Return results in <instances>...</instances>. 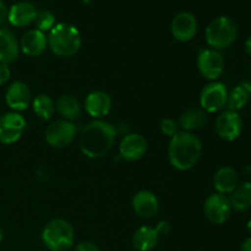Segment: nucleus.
Returning a JSON list of instances; mask_svg holds the SVG:
<instances>
[{
	"mask_svg": "<svg viewBox=\"0 0 251 251\" xmlns=\"http://www.w3.org/2000/svg\"><path fill=\"white\" fill-rule=\"evenodd\" d=\"M115 139L117 129L114 125L103 119H95L82 129L78 145L83 156L96 159L110 151Z\"/></svg>",
	"mask_w": 251,
	"mask_h": 251,
	"instance_id": "obj_1",
	"label": "nucleus"
},
{
	"mask_svg": "<svg viewBox=\"0 0 251 251\" xmlns=\"http://www.w3.org/2000/svg\"><path fill=\"white\" fill-rule=\"evenodd\" d=\"M202 142L193 132L178 131L171 137L168 146V159L174 169L190 171L202 156Z\"/></svg>",
	"mask_w": 251,
	"mask_h": 251,
	"instance_id": "obj_2",
	"label": "nucleus"
},
{
	"mask_svg": "<svg viewBox=\"0 0 251 251\" xmlns=\"http://www.w3.org/2000/svg\"><path fill=\"white\" fill-rule=\"evenodd\" d=\"M47 38L49 49L60 58H71L82 46V38L77 27L66 22L56 24Z\"/></svg>",
	"mask_w": 251,
	"mask_h": 251,
	"instance_id": "obj_3",
	"label": "nucleus"
},
{
	"mask_svg": "<svg viewBox=\"0 0 251 251\" xmlns=\"http://www.w3.org/2000/svg\"><path fill=\"white\" fill-rule=\"evenodd\" d=\"M42 242L49 251H68L75 243V230L66 220L54 218L44 226Z\"/></svg>",
	"mask_w": 251,
	"mask_h": 251,
	"instance_id": "obj_4",
	"label": "nucleus"
},
{
	"mask_svg": "<svg viewBox=\"0 0 251 251\" xmlns=\"http://www.w3.org/2000/svg\"><path fill=\"white\" fill-rule=\"evenodd\" d=\"M238 37V25L228 16H218L206 26V43L211 49L222 50L235 42Z\"/></svg>",
	"mask_w": 251,
	"mask_h": 251,
	"instance_id": "obj_5",
	"label": "nucleus"
},
{
	"mask_svg": "<svg viewBox=\"0 0 251 251\" xmlns=\"http://www.w3.org/2000/svg\"><path fill=\"white\" fill-rule=\"evenodd\" d=\"M228 88L220 81H212L200 93V108L206 113L221 112L227 107Z\"/></svg>",
	"mask_w": 251,
	"mask_h": 251,
	"instance_id": "obj_6",
	"label": "nucleus"
},
{
	"mask_svg": "<svg viewBox=\"0 0 251 251\" xmlns=\"http://www.w3.org/2000/svg\"><path fill=\"white\" fill-rule=\"evenodd\" d=\"M27 123L24 115L7 112L0 115V144L12 145L19 141L26 131Z\"/></svg>",
	"mask_w": 251,
	"mask_h": 251,
	"instance_id": "obj_7",
	"label": "nucleus"
},
{
	"mask_svg": "<svg viewBox=\"0 0 251 251\" xmlns=\"http://www.w3.org/2000/svg\"><path fill=\"white\" fill-rule=\"evenodd\" d=\"M76 125L74 122L59 119L48 125L44 132L47 144L53 149H64L75 140Z\"/></svg>",
	"mask_w": 251,
	"mask_h": 251,
	"instance_id": "obj_8",
	"label": "nucleus"
},
{
	"mask_svg": "<svg viewBox=\"0 0 251 251\" xmlns=\"http://www.w3.org/2000/svg\"><path fill=\"white\" fill-rule=\"evenodd\" d=\"M232 211L229 198L223 194H211L203 202V213L213 225H225L230 218Z\"/></svg>",
	"mask_w": 251,
	"mask_h": 251,
	"instance_id": "obj_9",
	"label": "nucleus"
},
{
	"mask_svg": "<svg viewBox=\"0 0 251 251\" xmlns=\"http://www.w3.org/2000/svg\"><path fill=\"white\" fill-rule=\"evenodd\" d=\"M216 134L225 141H234L243 131V119L239 112L226 109L221 113L215 122Z\"/></svg>",
	"mask_w": 251,
	"mask_h": 251,
	"instance_id": "obj_10",
	"label": "nucleus"
},
{
	"mask_svg": "<svg viewBox=\"0 0 251 251\" xmlns=\"http://www.w3.org/2000/svg\"><path fill=\"white\" fill-rule=\"evenodd\" d=\"M225 58L215 49H202L198 55V69L210 81H217L225 71Z\"/></svg>",
	"mask_w": 251,
	"mask_h": 251,
	"instance_id": "obj_11",
	"label": "nucleus"
},
{
	"mask_svg": "<svg viewBox=\"0 0 251 251\" xmlns=\"http://www.w3.org/2000/svg\"><path fill=\"white\" fill-rule=\"evenodd\" d=\"M199 31V22L195 15L189 11H181L173 17L171 22V33L178 42H190Z\"/></svg>",
	"mask_w": 251,
	"mask_h": 251,
	"instance_id": "obj_12",
	"label": "nucleus"
},
{
	"mask_svg": "<svg viewBox=\"0 0 251 251\" xmlns=\"http://www.w3.org/2000/svg\"><path fill=\"white\" fill-rule=\"evenodd\" d=\"M149 144L145 136L137 132L125 135L119 144V154L127 162H136L146 154Z\"/></svg>",
	"mask_w": 251,
	"mask_h": 251,
	"instance_id": "obj_13",
	"label": "nucleus"
},
{
	"mask_svg": "<svg viewBox=\"0 0 251 251\" xmlns=\"http://www.w3.org/2000/svg\"><path fill=\"white\" fill-rule=\"evenodd\" d=\"M5 102L11 112L21 113L32 104V93L28 85L22 81H15L7 87Z\"/></svg>",
	"mask_w": 251,
	"mask_h": 251,
	"instance_id": "obj_14",
	"label": "nucleus"
},
{
	"mask_svg": "<svg viewBox=\"0 0 251 251\" xmlns=\"http://www.w3.org/2000/svg\"><path fill=\"white\" fill-rule=\"evenodd\" d=\"M131 206L139 217L150 220L153 218L159 211V201L156 194L150 190H140L132 198Z\"/></svg>",
	"mask_w": 251,
	"mask_h": 251,
	"instance_id": "obj_15",
	"label": "nucleus"
},
{
	"mask_svg": "<svg viewBox=\"0 0 251 251\" xmlns=\"http://www.w3.org/2000/svg\"><path fill=\"white\" fill-rule=\"evenodd\" d=\"M112 97L104 91H93L88 93L85 100V109L93 119H102L107 117L112 109Z\"/></svg>",
	"mask_w": 251,
	"mask_h": 251,
	"instance_id": "obj_16",
	"label": "nucleus"
},
{
	"mask_svg": "<svg viewBox=\"0 0 251 251\" xmlns=\"http://www.w3.org/2000/svg\"><path fill=\"white\" fill-rule=\"evenodd\" d=\"M20 49L27 56H39L46 51L48 47V38L47 34L38 31L37 28L28 29L22 34L20 39Z\"/></svg>",
	"mask_w": 251,
	"mask_h": 251,
	"instance_id": "obj_17",
	"label": "nucleus"
},
{
	"mask_svg": "<svg viewBox=\"0 0 251 251\" xmlns=\"http://www.w3.org/2000/svg\"><path fill=\"white\" fill-rule=\"evenodd\" d=\"M37 11L38 10L32 2L21 0V1L15 2L9 7L7 21L14 27H27L34 22Z\"/></svg>",
	"mask_w": 251,
	"mask_h": 251,
	"instance_id": "obj_18",
	"label": "nucleus"
},
{
	"mask_svg": "<svg viewBox=\"0 0 251 251\" xmlns=\"http://www.w3.org/2000/svg\"><path fill=\"white\" fill-rule=\"evenodd\" d=\"M238 185H239V176L237 171L232 167H221L213 176V186L218 194L230 195Z\"/></svg>",
	"mask_w": 251,
	"mask_h": 251,
	"instance_id": "obj_19",
	"label": "nucleus"
},
{
	"mask_svg": "<svg viewBox=\"0 0 251 251\" xmlns=\"http://www.w3.org/2000/svg\"><path fill=\"white\" fill-rule=\"evenodd\" d=\"M20 42L16 36L7 28H0V63L11 64L20 55Z\"/></svg>",
	"mask_w": 251,
	"mask_h": 251,
	"instance_id": "obj_20",
	"label": "nucleus"
},
{
	"mask_svg": "<svg viewBox=\"0 0 251 251\" xmlns=\"http://www.w3.org/2000/svg\"><path fill=\"white\" fill-rule=\"evenodd\" d=\"M206 123H207V113L200 107H191L181 113L178 125L183 129V131L193 132L201 129Z\"/></svg>",
	"mask_w": 251,
	"mask_h": 251,
	"instance_id": "obj_21",
	"label": "nucleus"
},
{
	"mask_svg": "<svg viewBox=\"0 0 251 251\" xmlns=\"http://www.w3.org/2000/svg\"><path fill=\"white\" fill-rule=\"evenodd\" d=\"M159 235L154 227L142 226L132 235V245L137 251H151L157 247Z\"/></svg>",
	"mask_w": 251,
	"mask_h": 251,
	"instance_id": "obj_22",
	"label": "nucleus"
},
{
	"mask_svg": "<svg viewBox=\"0 0 251 251\" xmlns=\"http://www.w3.org/2000/svg\"><path fill=\"white\" fill-rule=\"evenodd\" d=\"M55 109L63 117V119L69 122H74L81 114L80 102L73 95L60 96L55 103Z\"/></svg>",
	"mask_w": 251,
	"mask_h": 251,
	"instance_id": "obj_23",
	"label": "nucleus"
},
{
	"mask_svg": "<svg viewBox=\"0 0 251 251\" xmlns=\"http://www.w3.org/2000/svg\"><path fill=\"white\" fill-rule=\"evenodd\" d=\"M233 210L244 212L251 208V181H244L235 188L229 196Z\"/></svg>",
	"mask_w": 251,
	"mask_h": 251,
	"instance_id": "obj_24",
	"label": "nucleus"
},
{
	"mask_svg": "<svg viewBox=\"0 0 251 251\" xmlns=\"http://www.w3.org/2000/svg\"><path fill=\"white\" fill-rule=\"evenodd\" d=\"M251 97V86L250 83L242 82L240 85L235 86L230 92H228L227 107L228 109L239 112L240 109L248 104Z\"/></svg>",
	"mask_w": 251,
	"mask_h": 251,
	"instance_id": "obj_25",
	"label": "nucleus"
},
{
	"mask_svg": "<svg viewBox=\"0 0 251 251\" xmlns=\"http://www.w3.org/2000/svg\"><path fill=\"white\" fill-rule=\"evenodd\" d=\"M32 108L33 112L39 119L49 120L55 113V102L48 95H38L32 100Z\"/></svg>",
	"mask_w": 251,
	"mask_h": 251,
	"instance_id": "obj_26",
	"label": "nucleus"
},
{
	"mask_svg": "<svg viewBox=\"0 0 251 251\" xmlns=\"http://www.w3.org/2000/svg\"><path fill=\"white\" fill-rule=\"evenodd\" d=\"M36 25V28L38 31L47 33V32H50L53 29V27L55 26V16L51 11L49 10H38L37 11L36 20L33 22Z\"/></svg>",
	"mask_w": 251,
	"mask_h": 251,
	"instance_id": "obj_27",
	"label": "nucleus"
},
{
	"mask_svg": "<svg viewBox=\"0 0 251 251\" xmlns=\"http://www.w3.org/2000/svg\"><path fill=\"white\" fill-rule=\"evenodd\" d=\"M159 129H161V132L163 135H166L168 137H173L179 131L178 122H176L172 118H164V119L161 120Z\"/></svg>",
	"mask_w": 251,
	"mask_h": 251,
	"instance_id": "obj_28",
	"label": "nucleus"
},
{
	"mask_svg": "<svg viewBox=\"0 0 251 251\" xmlns=\"http://www.w3.org/2000/svg\"><path fill=\"white\" fill-rule=\"evenodd\" d=\"M154 229H156V232L158 233L159 237H161V235H168L172 230V225L169 221L162 220L157 223L156 227H154Z\"/></svg>",
	"mask_w": 251,
	"mask_h": 251,
	"instance_id": "obj_29",
	"label": "nucleus"
},
{
	"mask_svg": "<svg viewBox=\"0 0 251 251\" xmlns=\"http://www.w3.org/2000/svg\"><path fill=\"white\" fill-rule=\"evenodd\" d=\"M10 77H11V70H10L9 65L0 63V86L6 85L9 82Z\"/></svg>",
	"mask_w": 251,
	"mask_h": 251,
	"instance_id": "obj_30",
	"label": "nucleus"
},
{
	"mask_svg": "<svg viewBox=\"0 0 251 251\" xmlns=\"http://www.w3.org/2000/svg\"><path fill=\"white\" fill-rule=\"evenodd\" d=\"M74 251H100V249L92 242H81L74 248Z\"/></svg>",
	"mask_w": 251,
	"mask_h": 251,
	"instance_id": "obj_31",
	"label": "nucleus"
},
{
	"mask_svg": "<svg viewBox=\"0 0 251 251\" xmlns=\"http://www.w3.org/2000/svg\"><path fill=\"white\" fill-rule=\"evenodd\" d=\"M7 16H9V7L2 0H0V26L7 21Z\"/></svg>",
	"mask_w": 251,
	"mask_h": 251,
	"instance_id": "obj_32",
	"label": "nucleus"
},
{
	"mask_svg": "<svg viewBox=\"0 0 251 251\" xmlns=\"http://www.w3.org/2000/svg\"><path fill=\"white\" fill-rule=\"evenodd\" d=\"M240 251H251V237L247 238V239L243 242L242 247H240Z\"/></svg>",
	"mask_w": 251,
	"mask_h": 251,
	"instance_id": "obj_33",
	"label": "nucleus"
},
{
	"mask_svg": "<svg viewBox=\"0 0 251 251\" xmlns=\"http://www.w3.org/2000/svg\"><path fill=\"white\" fill-rule=\"evenodd\" d=\"M244 49H245V53L248 54V55L251 58V34L249 37L247 38V41H245L244 43Z\"/></svg>",
	"mask_w": 251,
	"mask_h": 251,
	"instance_id": "obj_34",
	"label": "nucleus"
},
{
	"mask_svg": "<svg viewBox=\"0 0 251 251\" xmlns=\"http://www.w3.org/2000/svg\"><path fill=\"white\" fill-rule=\"evenodd\" d=\"M247 229H248V232L250 233V235H251V218L249 221H248V223H247Z\"/></svg>",
	"mask_w": 251,
	"mask_h": 251,
	"instance_id": "obj_35",
	"label": "nucleus"
},
{
	"mask_svg": "<svg viewBox=\"0 0 251 251\" xmlns=\"http://www.w3.org/2000/svg\"><path fill=\"white\" fill-rule=\"evenodd\" d=\"M2 238H4V232H2L1 227H0V242H1V240H2Z\"/></svg>",
	"mask_w": 251,
	"mask_h": 251,
	"instance_id": "obj_36",
	"label": "nucleus"
},
{
	"mask_svg": "<svg viewBox=\"0 0 251 251\" xmlns=\"http://www.w3.org/2000/svg\"><path fill=\"white\" fill-rule=\"evenodd\" d=\"M22 1H28V0H22Z\"/></svg>",
	"mask_w": 251,
	"mask_h": 251,
	"instance_id": "obj_37",
	"label": "nucleus"
}]
</instances>
